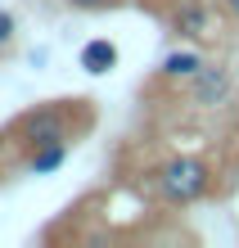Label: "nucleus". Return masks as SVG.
I'll list each match as a JSON object with an SVG mask.
<instances>
[{"label":"nucleus","mask_w":239,"mask_h":248,"mask_svg":"<svg viewBox=\"0 0 239 248\" xmlns=\"http://www.w3.org/2000/svg\"><path fill=\"white\" fill-rule=\"evenodd\" d=\"M86 126H95V104H86V99H50V104H36L23 118H14L9 136L27 158L41 144H72Z\"/></svg>","instance_id":"obj_1"},{"label":"nucleus","mask_w":239,"mask_h":248,"mask_svg":"<svg viewBox=\"0 0 239 248\" xmlns=\"http://www.w3.org/2000/svg\"><path fill=\"white\" fill-rule=\"evenodd\" d=\"M154 194L167 208H194L217 194V167L207 154H167L154 167Z\"/></svg>","instance_id":"obj_2"},{"label":"nucleus","mask_w":239,"mask_h":248,"mask_svg":"<svg viewBox=\"0 0 239 248\" xmlns=\"http://www.w3.org/2000/svg\"><path fill=\"white\" fill-rule=\"evenodd\" d=\"M162 18H167V32L176 41H207L221 14H217V0H167Z\"/></svg>","instance_id":"obj_3"},{"label":"nucleus","mask_w":239,"mask_h":248,"mask_svg":"<svg viewBox=\"0 0 239 248\" xmlns=\"http://www.w3.org/2000/svg\"><path fill=\"white\" fill-rule=\"evenodd\" d=\"M190 99L199 108L226 104V99H230V72H226V63H203L199 72H194V77H190Z\"/></svg>","instance_id":"obj_4"},{"label":"nucleus","mask_w":239,"mask_h":248,"mask_svg":"<svg viewBox=\"0 0 239 248\" xmlns=\"http://www.w3.org/2000/svg\"><path fill=\"white\" fill-rule=\"evenodd\" d=\"M81 68L95 72V77L113 72V68H117V46H113V41H104V36L86 41V46H81Z\"/></svg>","instance_id":"obj_5"},{"label":"nucleus","mask_w":239,"mask_h":248,"mask_svg":"<svg viewBox=\"0 0 239 248\" xmlns=\"http://www.w3.org/2000/svg\"><path fill=\"white\" fill-rule=\"evenodd\" d=\"M199 68H203V54L199 50H172L167 59H162V72H158V77L162 81H190Z\"/></svg>","instance_id":"obj_6"},{"label":"nucleus","mask_w":239,"mask_h":248,"mask_svg":"<svg viewBox=\"0 0 239 248\" xmlns=\"http://www.w3.org/2000/svg\"><path fill=\"white\" fill-rule=\"evenodd\" d=\"M68 149H72V144H41V149H32L23 163H27L32 176H50V171H59L68 163Z\"/></svg>","instance_id":"obj_7"},{"label":"nucleus","mask_w":239,"mask_h":248,"mask_svg":"<svg viewBox=\"0 0 239 248\" xmlns=\"http://www.w3.org/2000/svg\"><path fill=\"white\" fill-rule=\"evenodd\" d=\"M64 5L77 14H109V9H122L127 0H64Z\"/></svg>","instance_id":"obj_8"},{"label":"nucleus","mask_w":239,"mask_h":248,"mask_svg":"<svg viewBox=\"0 0 239 248\" xmlns=\"http://www.w3.org/2000/svg\"><path fill=\"white\" fill-rule=\"evenodd\" d=\"M14 36H18V18H14L9 9H0V50L14 46Z\"/></svg>","instance_id":"obj_9"},{"label":"nucleus","mask_w":239,"mask_h":248,"mask_svg":"<svg viewBox=\"0 0 239 248\" xmlns=\"http://www.w3.org/2000/svg\"><path fill=\"white\" fill-rule=\"evenodd\" d=\"M217 14H221V23L230 32H239V0H217Z\"/></svg>","instance_id":"obj_10"},{"label":"nucleus","mask_w":239,"mask_h":248,"mask_svg":"<svg viewBox=\"0 0 239 248\" xmlns=\"http://www.w3.org/2000/svg\"><path fill=\"white\" fill-rule=\"evenodd\" d=\"M162 5H167V0H162Z\"/></svg>","instance_id":"obj_11"}]
</instances>
